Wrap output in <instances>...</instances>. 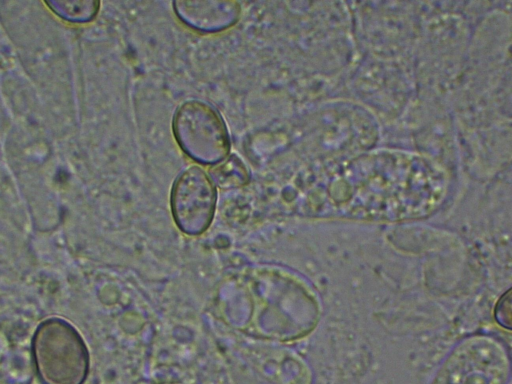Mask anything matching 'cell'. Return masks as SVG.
I'll return each instance as SVG.
<instances>
[{
	"label": "cell",
	"mask_w": 512,
	"mask_h": 384,
	"mask_svg": "<svg viewBox=\"0 0 512 384\" xmlns=\"http://www.w3.org/2000/svg\"><path fill=\"white\" fill-rule=\"evenodd\" d=\"M32 355L39 378L44 384H83L89 368V356L79 333L57 318L43 321L32 341Z\"/></svg>",
	"instance_id": "1"
},
{
	"label": "cell",
	"mask_w": 512,
	"mask_h": 384,
	"mask_svg": "<svg viewBox=\"0 0 512 384\" xmlns=\"http://www.w3.org/2000/svg\"><path fill=\"white\" fill-rule=\"evenodd\" d=\"M172 130L179 147L196 162L215 164L229 153L226 124L208 103L198 100L184 102L174 114Z\"/></svg>",
	"instance_id": "2"
},
{
	"label": "cell",
	"mask_w": 512,
	"mask_h": 384,
	"mask_svg": "<svg viewBox=\"0 0 512 384\" xmlns=\"http://www.w3.org/2000/svg\"><path fill=\"white\" fill-rule=\"evenodd\" d=\"M509 367V358L499 342L473 336L454 348L432 384H506Z\"/></svg>",
	"instance_id": "3"
},
{
	"label": "cell",
	"mask_w": 512,
	"mask_h": 384,
	"mask_svg": "<svg viewBox=\"0 0 512 384\" xmlns=\"http://www.w3.org/2000/svg\"><path fill=\"white\" fill-rule=\"evenodd\" d=\"M216 199L215 185L202 168L184 170L171 191V211L179 229L189 235L204 232L212 222Z\"/></svg>",
	"instance_id": "4"
},
{
	"label": "cell",
	"mask_w": 512,
	"mask_h": 384,
	"mask_svg": "<svg viewBox=\"0 0 512 384\" xmlns=\"http://www.w3.org/2000/svg\"><path fill=\"white\" fill-rule=\"evenodd\" d=\"M177 17L201 33H218L232 27L239 19L241 7L235 1H176Z\"/></svg>",
	"instance_id": "5"
},
{
	"label": "cell",
	"mask_w": 512,
	"mask_h": 384,
	"mask_svg": "<svg viewBox=\"0 0 512 384\" xmlns=\"http://www.w3.org/2000/svg\"><path fill=\"white\" fill-rule=\"evenodd\" d=\"M213 184L220 188H236L249 181V172L243 161L236 155H230L209 170Z\"/></svg>",
	"instance_id": "6"
},
{
	"label": "cell",
	"mask_w": 512,
	"mask_h": 384,
	"mask_svg": "<svg viewBox=\"0 0 512 384\" xmlns=\"http://www.w3.org/2000/svg\"><path fill=\"white\" fill-rule=\"evenodd\" d=\"M60 17L74 22H87L92 20L99 10L96 1H56L47 3Z\"/></svg>",
	"instance_id": "7"
},
{
	"label": "cell",
	"mask_w": 512,
	"mask_h": 384,
	"mask_svg": "<svg viewBox=\"0 0 512 384\" xmlns=\"http://www.w3.org/2000/svg\"><path fill=\"white\" fill-rule=\"evenodd\" d=\"M31 369L26 361L0 357V384H29Z\"/></svg>",
	"instance_id": "8"
},
{
	"label": "cell",
	"mask_w": 512,
	"mask_h": 384,
	"mask_svg": "<svg viewBox=\"0 0 512 384\" xmlns=\"http://www.w3.org/2000/svg\"><path fill=\"white\" fill-rule=\"evenodd\" d=\"M495 319L504 328L510 329L511 327V300L510 290L503 295L495 309Z\"/></svg>",
	"instance_id": "9"
}]
</instances>
